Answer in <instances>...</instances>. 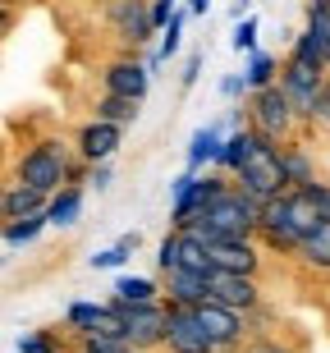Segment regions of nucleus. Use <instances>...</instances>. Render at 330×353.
Segmentation results:
<instances>
[{
  "label": "nucleus",
  "instance_id": "obj_1",
  "mask_svg": "<svg viewBox=\"0 0 330 353\" xmlns=\"http://www.w3.org/2000/svg\"><path fill=\"white\" fill-rule=\"evenodd\" d=\"M317 221H326L312 202H307V193H280L271 197L262 207V225H257V243H262L266 252H280V257H293L298 252V243L307 239V230H317Z\"/></svg>",
  "mask_w": 330,
  "mask_h": 353
},
{
  "label": "nucleus",
  "instance_id": "obj_2",
  "mask_svg": "<svg viewBox=\"0 0 330 353\" xmlns=\"http://www.w3.org/2000/svg\"><path fill=\"white\" fill-rule=\"evenodd\" d=\"M257 225H262V202H252L238 188H225L212 207L198 211L184 230L198 234L202 243H216V239H257Z\"/></svg>",
  "mask_w": 330,
  "mask_h": 353
},
{
  "label": "nucleus",
  "instance_id": "obj_3",
  "mask_svg": "<svg viewBox=\"0 0 330 353\" xmlns=\"http://www.w3.org/2000/svg\"><path fill=\"white\" fill-rule=\"evenodd\" d=\"M243 124L257 129L262 138H271V143H289V138L303 133V124H298V115H293V105H289V97H285L280 83L257 88V92L243 97Z\"/></svg>",
  "mask_w": 330,
  "mask_h": 353
},
{
  "label": "nucleus",
  "instance_id": "obj_4",
  "mask_svg": "<svg viewBox=\"0 0 330 353\" xmlns=\"http://www.w3.org/2000/svg\"><path fill=\"white\" fill-rule=\"evenodd\" d=\"M79 157L69 143L60 138H41L14 161V183H28V188H41V193H60L65 188V170L69 161Z\"/></svg>",
  "mask_w": 330,
  "mask_h": 353
},
{
  "label": "nucleus",
  "instance_id": "obj_5",
  "mask_svg": "<svg viewBox=\"0 0 330 353\" xmlns=\"http://www.w3.org/2000/svg\"><path fill=\"white\" fill-rule=\"evenodd\" d=\"M326 83H330V69L303 65V60L285 55V65H280V88H285V97H289V105H293V115H298V124H303V133L317 129V105H321Z\"/></svg>",
  "mask_w": 330,
  "mask_h": 353
},
{
  "label": "nucleus",
  "instance_id": "obj_6",
  "mask_svg": "<svg viewBox=\"0 0 330 353\" xmlns=\"http://www.w3.org/2000/svg\"><path fill=\"white\" fill-rule=\"evenodd\" d=\"M234 188H238V193H248L252 202H262V207L271 202V197L289 193V183H285V170H280V143L262 138V143H257V152H252V157L238 165Z\"/></svg>",
  "mask_w": 330,
  "mask_h": 353
},
{
  "label": "nucleus",
  "instance_id": "obj_7",
  "mask_svg": "<svg viewBox=\"0 0 330 353\" xmlns=\"http://www.w3.org/2000/svg\"><path fill=\"white\" fill-rule=\"evenodd\" d=\"M101 23L124 51H138L156 37L161 28L152 23V0H101Z\"/></svg>",
  "mask_w": 330,
  "mask_h": 353
},
{
  "label": "nucleus",
  "instance_id": "obj_8",
  "mask_svg": "<svg viewBox=\"0 0 330 353\" xmlns=\"http://www.w3.org/2000/svg\"><path fill=\"white\" fill-rule=\"evenodd\" d=\"M193 316L202 321V330L212 335V344L220 353H238L243 344L252 340V326H248V312H234V307H225V303L207 299L193 307Z\"/></svg>",
  "mask_w": 330,
  "mask_h": 353
},
{
  "label": "nucleus",
  "instance_id": "obj_9",
  "mask_svg": "<svg viewBox=\"0 0 330 353\" xmlns=\"http://www.w3.org/2000/svg\"><path fill=\"white\" fill-rule=\"evenodd\" d=\"M289 55H293V60H303V65L330 69V5H312V0H307L303 28L293 32Z\"/></svg>",
  "mask_w": 330,
  "mask_h": 353
},
{
  "label": "nucleus",
  "instance_id": "obj_10",
  "mask_svg": "<svg viewBox=\"0 0 330 353\" xmlns=\"http://www.w3.org/2000/svg\"><path fill=\"white\" fill-rule=\"evenodd\" d=\"M124 316H129V335H124V340L138 353L165 349V321H170V307H165V303H124Z\"/></svg>",
  "mask_w": 330,
  "mask_h": 353
},
{
  "label": "nucleus",
  "instance_id": "obj_11",
  "mask_svg": "<svg viewBox=\"0 0 330 353\" xmlns=\"http://www.w3.org/2000/svg\"><path fill=\"white\" fill-rule=\"evenodd\" d=\"M147 88H152V69H147V60H138V51L115 55V60L101 69V92H115V97L147 101Z\"/></svg>",
  "mask_w": 330,
  "mask_h": 353
},
{
  "label": "nucleus",
  "instance_id": "obj_12",
  "mask_svg": "<svg viewBox=\"0 0 330 353\" xmlns=\"http://www.w3.org/2000/svg\"><path fill=\"white\" fill-rule=\"evenodd\" d=\"M207 285H212V299L225 303V307H234V312H252V307H262V303H266L262 285H257V275L212 271V275H207Z\"/></svg>",
  "mask_w": 330,
  "mask_h": 353
},
{
  "label": "nucleus",
  "instance_id": "obj_13",
  "mask_svg": "<svg viewBox=\"0 0 330 353\" xmlns=\"http://www.w3.org/2000/svg\"><path fill=\"white\" fill-rule=\"evenodd\" d=\"M165 353H220L212 344V335L202 330V321L193 316V307H170L165 321Z\"/></svg>",
  "mask_w": 330,
  "mask_h": 353
},
{
  "label": "nucleus",
  "instance_id": "obj_14",
  "mask_svg": "<svg viewBox=\"0 0 330 353\" xmlns=\"http://www.w3.org/2000/svg\"><path fill=\"white\" fill-rule=\"evenodd\" d=\"M212 248V266L216 271H234V275H262V243L257 239H216Z\"/></svg>",
  "mask_w": 330,
  "mask_h": 353
},
{
  "label": "nucleus",
  "instance_id": "obj_15",
  "mask_svg": "<svg viewBox=\"0 0 330 353\" xmlns=\"http://www.w3.org/2000/svg\"><path fill=\"white\" fill-rule=\"evenodd\" d=\"M119 147H124V129H119V124H106V119H87V124L74 133V152H79L87 165L115 161Z\"/></svg>",
  "mask_w": 330,
  "mask_h": 353
},
{
  "label": "nucleus",
  "instance_id": "obj_16",
  "mask_svg": "<svg viewBox=\"0 0 330 353\" xmlns=\"http://www.w3.org/2000/svg\"><path fill=\"white\" fill-rule=\"evenodd\" d=\"M161 299L165 307H198L212 299V285H207V275L193 271H161Z\"/></svg>",
  "mask_w": 330,
  "mask_h": 353
},
{
  "label": "nucleus",
  "instance_id": "obj_17",
  "mask_svg": "<svg viewBox=\"0 0 330 353\" xmlns=\"http://www.w3.org/2000/svg\"><path fill=\"white\" fill-rule=\"evenodd\" d=\"M280 170H285V183L293 188H307V183H317L321 170H317V157H312V147L303 143V133L289 138V143H280Z\"/></svg>",
  "mask_w": 330,
  "mask_h": 353
},
{
  "label": "nucleus",
  "instance_id": "obj_18",
  "mask_svg": "<svg viewBox=\"0 0 330 353\" xmlns=\"http://www.w3.org/2000/svg\"><path fill=\"white\" fill-rule=\"evenodd\" d=\"M257 143H262V133L257 129H248V124H238V129H229L225 133V143H220V157H216V165L212 170H220V174H238V165L257 152Z\"/></svg>",
  "mask_w": 330,
  "mask_h": 353
},
{
  "label": "nucleus",
  "instance_id": "obj_19",
  "mask_svg": "<svg viewBox=\"0 0 330 353\" xmlns=\"http://www.w3.org/2000/svg\"><path fill=\"white\" fill-rule=\"evenodd\" d=\"M83 197H87V188L83 183H65L60 193H51V202H46V221L55 225V230H69V225H79L83 216Z\"/></svg>",
  "mask_w": 330,
  "mask_h": 353
},
{
  "label": "nucleus",
  "instance_id": "obj_20",
  "mask_svg": "<svg viewBox=\"0 0 330 353\" xmlns=\"http://www.w3.org/2000/svg\"><path fill=\"white\" fill-rule=\"evenodd\" d=\"M293 257H298L307 271L330 275V216H326V221H317V230H307V239L298 243Z\"/></svg>",
  "mask_w": 330,
  "mask_h": 353
},
{
  "label": "nucleus",
  "instance_id": "obj_21",
  "mask_svg": "<svg viewBox=\"0 0 330 353\" xmlns=\"http://www.w3.org/2000/svg\"><path fill=\"white\" fill-rule=\"evenodd\" d=\"M106 307H110V299L106 303H96V299H74L65 307V330L79 340V335H92L101 321H106Z\"/></svg>",
  "mask_w": 330,
  "mask_h": 353
},
{
  "label": "nucleus",
  "instance_id": "obj_22",
  "mask_svg": "<svg viewBox=\"0 0 330 353\" xmlns=\"http://www.w3.org/2000/svg\"><path fill=\"white\" fill-rule=\"evenodd\" d=\"M143 115V101H133V97H115V92H101L92 101V119H106V124H119V129H129L138 124Z\"/></svg>",
  "mask_w": 330,
  "mask_h": 353
},
{
  "label": "nucleus",
  "instance_id": "obj_23",
  "mask_svg": "<svg viewBox=\"0 0 330 353\" xmlns=\"http://www.w3.org/2000/svg\"><path fill=\"white\" fill-rule=\"evenodd\" d=\"M220 143H225V129L220 124H207V129H198L193 138H188V170H207V165H216V157H220Z\"/></svg>",
  "mask_w": 330,
  "mask_h": 353
},
{
  "label": "nucleus",
  "instance_id": "obj_24",
  "mask_svg": "<svg viewBox=\"0 0 330 353\" xmlns=\"http://www.w3.org/2000/svg\"><path fill=\"white\" fill-rule=\"evenodd\" d=\"M110 294L124 303H165L161 299V275H119Z\"/></svg>",
  "mask_w": 330,
  "mask_h": 353
},
{
  "label": "nucleus",
  "instance_id": "obj_25",
  "mask_svg": "<svg viewBox=\"0 0 330 353\" xmlns=\"http://www.w3.org/2000/svg\"><path fill=\"white\" fill-rule=\"evenodd\" d=\"M174 271H193V275H212V248L202 243L198 234H188V230H179V266Z\"/></svg>",
  "mask_w": 330,
  "mask_h": 353
},
{
  "label": "nucleus",
  "instance_id": "obj_26",
  "mask_svg": "<svg viewBox=\"0 0 330 353\" xmlns=\"http://www.w3.org/2000/svg\"><path fill=\"white\" fill-rule=\"evenodd\" d=\"M280 55H271V51H252L248 55V65H243V79H248V88L257 92V88H271V83H280Z\"/></svg>",
  "mask_w": 330,
  "mask_h": 353
},
{
  "label": "nucleus",
  "instance_id": "obj_27",
  "mask_svg": "<svg viewBox=\"0 0 330 353\" xmlns=\"http://www.w3.org/2000/svg\"><path fill=\"white\" fill-rule=\"evenodd\" d=\"M51 193H41V188H28V183H10V221H23V216H37L46 211Z\"/></svg>",
  "mask_w": 330,
  "mask_h": 353
},
{
  "label": "nucleus",
  "instance_id": "obj_28",
  "mask_svg": "<svg viewBox=\"0 0 330 353\" xmlns=\"http://www.w3.org/2000/svg\"><path fill=\"white\" fill-rule=\"evenodd\" d=\"M46 211L37 216H23V221H5V248H28V243H37V234L46 230Z\"/></svg>",
  "mask_w": 330,
  "mask_h": 353
},
{
  "label": "nucleus",
  "instance_id": "obj_29",
  "mask_svg": "<svg viewBox=\"0 0 330 353\" xmlns=\"http://www.w3.org/2000/svg\"><path fill=\"white\" fill-rule=\"evenodd\" d=\"M184 28H188V10H174V19L161 28V46H156V55L165 60V65H170L179 51H184Z\"/></svg>",
  "mask_w": 330,
  "mask_h": 353
},
{
  "label": "nucleus",
  "instance_id": "obj_30",
  "mask_svg": "<svg viewBox=\"0 0 330 353\" xmlns=\"http://www.w3.org/2000/svg\"><path fill=\"white\" fill-rule=\"evenodd\" d=\"M19 353H74V349L60 330H32V335H19Z\"/></svg>",
  "mask_w": 330,
  "mask_h": 353
},
{
  "label": "nucleus",
  "instance_id": "obj_31",
  "mask_svg": "<svg viewBox=\"0 0 330 353\" xmlns=\"http://www.w3.org/2000/svg\"><path fill=\"white\" fill-rule=\"evenodd\" d=\"M257 32H262V23H257V14H248V19H238V23H234V37H229V46H234L238 55L262 51V46H257Z\"/></svg>",
  "mask_w": 330,
  "mask_h": 353
},
{
  "label": "nucleus",
  "instance_id": "obj_32",
  "mask_svg": "<svg viewBox=\"0 0 330 353\" xmlns=\"http://www.w3.org/2000/svg\"><path fill=\"white\" fill-rule=\"evenodd\" d=\"M74 349L79 353H138L129 340H110V335H79Z\"/></svg>",
  "mask_w": 330,
  "mask_h": 353
},
{
  "label": "nucleus",
  "instance_id": "obj_33",
  "mask_svg": "<svg viewBox=\"0 0 330 353\" xmlns=\"http://www.w3.org/2000/svg\"><path fill=\"white\" fill-rule=\"evenodd\" d=\"M133 257V248H124V243H110V248H101V252H92V257H87V262H92V271H119V266L129 262Z\"/></svg>",
  "mask_w": 330,
  "mask_h": 353
},
{
  "label": "nucleus",
  "instance_id": "obj_34",
  "mask_svg": "<svg viewBox=\"0 0 330 353\" xmlns=\"http://www.w3.org/2000/svg\"><path fill=\"white\" fill-rule=\"evenodd\" d=\"M238 353H298V349L289 340H280V335H252Z\"/></svg>",
  "mask_w": 330,
  "mask_h": 353
},
{
  "label": "nucleus",
  "instance_id": "obj_35",
  "mask_svg": "<svg viewBox=\"0 0 330 353\" xmlns=\"http://www.w3.org/2000/svg\"><path fill=\"white\" fill-rule=\"evenodd\" d=\"M174 266H179V230H170L156 248V271H174Z\"/></svg>",
  "mask_w": 330,
  "mask_h": 353
},
{
  "label": "nucleus",
  "instance_id": "obj_36",
  "mask_svg": "<svg viewBox=\"0 0 330 353\" xmlns=\"http://www.w3.org/2000/svg\"><path fill=\"white\" fill-rule=\"evenodd\" d=\"M298 193H307V202L321 211V216H330V179H317V183H307V188H298Z\"/></svg>",
  "mask_w": 330,
  "mask_h": 353
},
{
  "label": "nucleus",
  "instance_id": "obj_37",
  "mask_svg": "<svg viewBox=\"0 0 330 353\" xmlns=\"http://www.w3.org/2000/svg\"><path fill=\"white\" fill-rule=\"evenodd\" d=\"M110 179H115V161H96L92 174H87V188H96V193H106Z\"/></svg>",
  "mask_w": 330,
  "mask_h": 353
},
{
  "label": "nucleus",
  "instance_id": "obj_38",
  "mask_svg": "<svg viewBox=\"0 0 330 353\" xmlns=\"http://www.w3.org/2000/svg\"><path fill=\"white\" fill-rule=\"evenodd\" d=\"M248 79H243V74H229V79H220V97L225 101H243V97H248Z\"/></svg>",
  "mask_w": 330,
  "mask_h": 353
},
{
  "label": "nucleus",
  "instance_id": "obj_39",
  "mask_svg": "<svg viewBox=\"0 0 330 353\" xmlns=\"http://www.w3.org/2000/svg\"><path fill=\"white\" fill-rule=\"evenodd\" d=\"M14 28H19V10L14 5H0V46L14 37Z\"/></svg>",
  "mask_w": 330,
  "mask_h": 353
},
{
  "label": "nucleus",
  "instance_id": "obj_40",
  "mask_svg": "<svg viewBox=\"0 0 330 353\" xmlns=\"http://www.w3.org/2000/svg\"><path fill=\"white\" fill-rule=\"evenodd\" d=\"M198 74H202V55H188V60H184V74H179V92L193 88V83H198Z\"/></svg>",
  "mask_w": 330,
  "mask_h": 353
},
{
  "label": "nucleus",
  "instance_id": "obj_41",
  "mask_svg": "<svg viewBox=\"0 0 330 353\" xmlns=\"http://www.w3.org/2000/svg\"><path fill=\"white\" fill-rule=\"evenodd\" d=\"M317 129H330V83L321 92V105H317Z\"/></svg>",
  "mask_w": 330,
  "mask_h": 353
},
{
  "label": "nucleus",
  "instance_id": "obj_42",
  "mask_svg": "<svg viewBox=\"0 0 330 353\" xmlns=\"http://www.w3.org/2000/svg\"><path fill=\"white\" fill-rule=\"evenodd\" d=\"M188 14H198V19H207V10H212V0H184Z\"/></svg>",
  "mask_w": 330,
  "mask_h": 353
},
{
  "label": "nucleus",
  "instance_id": "obj_43",
  "mask_svg": "<svg viewBox=\"0 0 330 353\" xmlns=\"http://www.w3.org/2000/svg\"><path fill=\"white\" fill-rule=\"evenodd\" d=\"M10 221V183H0V225Z\"/></svg>",
  "mask_w": 330,
  "mask_h": 353
},
{
  "label": "nucleus",
  "instance_id": "obj_44",
  "mask_svg": "<svg viewBox=\"0 0 330 353\" xmlns=\"http://www.w3.org/2000/svg\"><path fill=\"white\" fill-rule=\"evenodd\" d=\"M0 5H14V10H23V5H28V0H0Z\"/></svg>",
  "mask_w": 330,
  "mask_h": 353
},
{
  "label": "nucleus",
  "instance_id": "obj_45",
  "mask_svg": "<svg viewBox=\"0 0 330 353\" xmlns=\"http://www.w3.org/2000/svg\"><path fill=\"white\" fill-rule=\"evenodd\" d=\"M0 243H5V225H0Z\"/></svg>",
  "mask_w": 330,
  "mask_h": 353
},
{
  "label": "nucleus",
  "instance_id": "obj_46",
  "mask_svg": "<svg viewBox=\"0 0 330 353\" xmlns=\"http://www.w3.org/2000/svg\"><path fill=\"white\" fill-rule=\"evenodd\" d=\"M74 353H79V349H74Z\"/></svg>",
  "mask_w": 330,
  "mask_h": 353
}]
</instances>
